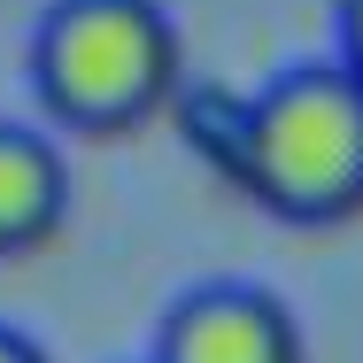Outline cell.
Instances as JSON below:
<instances>
[{
	"label": "cell",
	"instance_id": "277c9868",
	"mask_svg": "<svg viewBox=\"0 0 363 363\" xmlns=\"http://www.w3.org/2000/svg\"><path fill=\"white\" fill-rule=\"evenodd\" d=\"M70 209V162L39 124L0 116V255L39 247Z\"/></svg>",
	"mask_w": 363,
	"mask_h": 363
},
{
	"label": "cell",
	"instance_id": "3957f363",
	"mask_svg": "<svg viewBox=\"0 0 363 363\" xmlns=\"http://www.w3.org/2000/svg\"><path fill=\"white\" fill-rule=\"evenodd\" d=\"M155 363H301V325L255 279H201L155 317Z\"/></svg>",
	"mask_w": 363,
	"mask_h": 363
},
{
	"label": "cell",
	"instance_id": "7a4b0ae2",
	"mask_svg": "<svg viewBox=\"0 0 363 363\" xmlns=\"http://www.w3.org/2000/svg\"><path fill=\"white\" fill-rule=\"evenodd\" d=\"M23 62L62 124L124 132L178 93V23L162 0H47Z\"/></svg>",
	"mask_w": 363,
	"mask_h": 363
},
{
	"label": "cell",
	"instance_id": "6da1fadb",
	"mask_svg": "<svg viewBox=\"0 0 363 363\" xmlns=\"http://www.w3.org/2000/svg\"><path fill=\"white\" fill-rule=\"evenodd\" d=\"M240 186L294 224H333L363 209V77L340 55H301L232 116Z\"/></svg>",
	"mask_w": 363,
	"mask_h": 363
},
{
	"label": "cell",
	"instance_id": "8992f818",
	"mask_svg": "<svg viewBox=\"0 0 363 363\" xmlns=\"http://www.w3.org/2000/svg\"><path fill=\"white\" fill-rule=\"evenodd\" d=\"M0 363H47V348H39L23 325H8V317H0Z\"/></svg>",
	"mask_w": 363,
	"mask_h": 363
},
{
	"label": "cell",
	"instance_id": "52a82bcc",
	"mask_svg": "<svg viewBox=\"0 0 363 363\" xmlns=\"http://www.w3.org/2000/svg\"><path fill=\"white\" fill-rule=\"evenodd\" d=\"M140 363H155V356H140Z\"/></svg>",
	"mask_w": 363,
	"mask_h": 363
},
{
	"label": "cell",
	"instance_id": "5b68a950",
	"mask_svg": "<svg viewBox=\"0 0 363 363\" xmlns=\"http://www.w3.org/2000/svg\"><path fill=\"white\" fill-rule=\"evenodd\" d=\"M333 55L363 77V0H333Z\"/></svg>",
	"mask_w": 363,
	"mask_h": 363
}]
</instances>
